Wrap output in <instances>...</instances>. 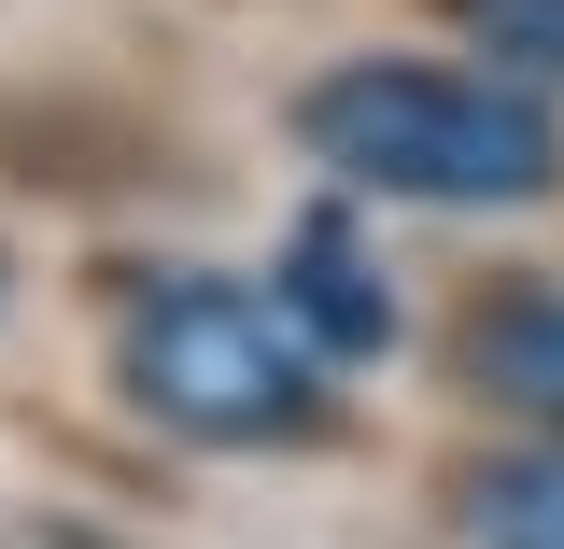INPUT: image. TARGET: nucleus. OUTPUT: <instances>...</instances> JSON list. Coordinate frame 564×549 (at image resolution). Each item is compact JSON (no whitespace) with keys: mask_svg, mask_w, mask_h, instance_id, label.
<instances>
[{"mask_svg":"<svg viewBox=\"0 0 564 549\" xmlns=\"http://www.w3.org/2000/svg\"><path fill=\"white\" fill-rule=\"evenodd\" d=\"M296 141L367 198H437V211H494V198H551L564 184V128L536 113V85L423 70V57L325 70L296 99Z\"/></svg>","mask_w":564,"mask_h":549,"instance_id":"nucleus-1","label":"nucleus"},{"mask_svg":"<svg viewBox=\"0 0 564 549\" xmlns=\"http://www.w3.org/2000/svg\"><path fill=\"white\" fill-rule=\"evenodd\" d=\"M128 395H141V422H170L198 451H282V437L325 422V352L269 296H240L212 268H170L128 310Z\"/></svg>","mask_w":564,"mask_h":549,"instance_id":"nucleus-2","label":"nucleus"},{"mask_svg":"<svg viewBox=\"0 0 564 549\" xmlns=\"http://www.w3.org/2000/svg\"><path fill=\"white\" fill-rule=\"evenodd\" d=\"M269 310H282V325H296L311 352H325V366H352V352H381V339H395V296H381V268H367L352 211H311V226L282 240Z\"/></svg>","mask_w":564,"mask_h":549,"instance_id":"nucleus-3","label":"nucleus"},{"mask_svg":"<svg viewBox=\"0 0 564 549\" xmlns=\"http://www.w3.org/2000/svg\"><path fill=\"white\" fill-rule=\"evenodd\" d=\"M466 381L522 422H564V282H522L466 325Z\"/></svg>","mask_w":564,"mask_h":549,"instance_id":"nucleus-4","label":"nucleus"},{"mask_svg":"<svg viewBox=\"0 0 564 549\" xmlns=\"http://www.w3.org/2000/svg\"><path fill=\"white\" fill-rule=\"evenodd\" d=\"M466 521H480V549H564V451L494 465V480L466 493Z\"/></svg>","mask_w":564,"mask_h":549,"instance_id":"nucleus-5","label":"nucleus"},{"mask_svg":"<svg viewBox=\"0 0 564 549\" xmlns=\"http://www.w3.org/2000/svg\"><path fill=\"white\" fill-rule=\"evenodd\" d=\"M452 29H466L508 85H564V0H452Z\"/></svg>","mask_w":564,"mask_h":549,"instance_id":"nucleus-6","label":"nucleus"},{"mask_svg":"<svg viewBox=\"0 0 564 549\" xmlns=\"http://www.w3.org/2000/svg\"><path fill=\"white\" fill-rule=\"evenodd\" d=\"M0 296H14V254H0Z\"/></svg>","mask_w":564,"mask_h":549,"instance_id":"nucleus-7","label":"nucleus"}]
</instances>
